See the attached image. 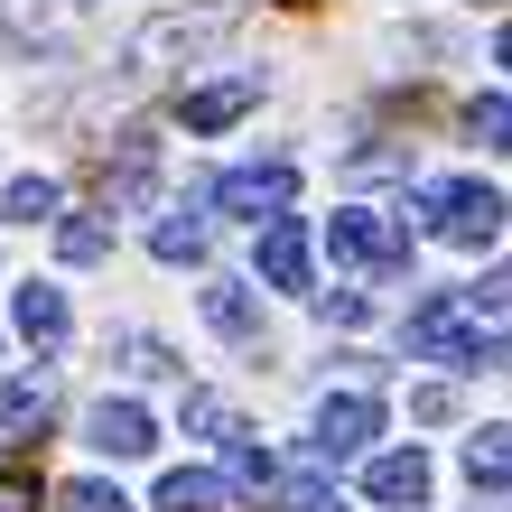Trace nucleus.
Segmentation results:
<instances>
[{
	"mask_svg": "<svg viewBox=\"0 0 512 512\" xmlns=\"http://www.w3.org/2000/svg\"><path fill=\"white\" fill-rule=\"evenodd\" d=\"M485 308H475V289H429L401 326L410 364H475V345H485V326H475Z\"/></svg>",
	"mask_w": 512,
	"mask_h": 512,
	"instance_id": "obj_1",
	"label": "nucleus"
},
{
	"mask_svg": "<svg viewBox=\"0 0 512 512\" xmlns=\"http://www.w3.org/2000/svg\"><path fill=\"white\" fill-rule=\"evenodd\" d=\"M410 215H429V233H438V243H494V233H503V215H512V205L494 196V187H475V177H438V187H419L410 196Z\"/></svg>",
	"mask_w": 512,
	"mask_h": 512,
	"instance_id": "obj_2",
	"label": "nucleus"
},
{
	"mask_svg": "<svg viewBox=\"0 0 512 512\" xmlns=\"http://www.w3.org/2000/svg\"><path fill=\"white\" fill-rule=\"evenodd\" d=\"M233 19H243L233 0H205V10H159V19H149L140 38H131V75H159L168 56H196V47L233 38Z\"/></svg>",
	"mask_w": 512,
	"mask_h": 512,
	"instance_id": "obj_3",
	"label": "nucleus"
},
{
	"mask_svg": "<svg viewBox=\"0 0 512 512\" xmlns=\"http://www.w3.org/2000/svg\"><path fill=\"white\" fill-rule=\"evenodd\" d=\"M326 252H336V261H354V270H401V261H410L401 224H391V215H373V205H336V215H326Z\"/></svg>",
	"mask_w": 512,
	"mask_h": 512,
	"instance_id": "obj_4",
	"label": "nucleus"
},
{
	"mask_svg": "<svg viewBox=\"0 0 512 512\" xmlns=\"http://www.w3.org/2000/svg\"><path fill=\"white\" fill-rule=\"evenodd\" d=\"M382 438V401L373 391H326L317 401V466H345Z\"/></svg>",
	"mask_w": 512,
	"mask_h": 512,
	"instance_id": "obj_5",
	"label": "nucleus"
},
{
	"mask_svg": "<svg viewBox=\"0 0 512 512\" xmlns=\"http://www.w3.org/2000/svg\"><path fill=\"white\" fill-rule=\"evenodd\" d=\"M289 196H298V168H289V159H261V168L215 177V205H224V215H252V224H280Z\"/></svg>",
	"mask_w": 512,
	"mask_h": 512,
	"instance_id": "obj_6",
	"label": "nucleus"
},
{
	"mask_svg": "<svg viewBox=\"0 0 512 512\" xmlns=\"http://www.w3.org/2000/svg\"><path fill=\"white\" fill-rule=\"evenodd\" d=\"M159 512H243V475L177 466V475H159Z\"/></svg>",
	"mask_w": 512,
	"mask_h": 512,
	"instance_id": "obj_7",
	"label": "nucleus"
},
{
	"mask_svg": "<svg viewBox=\"0 0 512 512\" xmlns=\"http://www.w3.org/2000/svg\"><path fill=\"white\" fill-rule=\"evenodd\" d=\"M149 187H159V140H122V159L103 168V215H131V205H149Z\"/></svg>",
	"mask_w": 512,
	"mask_h": 512,
	"instance_id": "obj_8",
	"label": "nucleus"
},
{
	"mask_svg": "<svg viewBox=\"0 0 512 512\" xmlns=\"http://www.w3.org/2000/svg\"><path fill=\"white\" fill-rule=\"evenodd\" d=\"M84 438H94L103 457H149V447H159V419H149L140 401H94V419H84Z\"/></svg>",
	"mask_w": 512,
	"mask_h": 512,
	"instance_id": "obj_9",
	"label": "nucleus"
},
{
	"mask_svg": "<svg viewBox=\"0 0 512 512\" xmlns=\"http://www.w3.org/2000/svg\"><path fill=\"white\" fill-rule=\"evenodd\" d=\"M429 485H438V475H429V457H419V447H391V457H373L364 466V494L373 503H391V512H419V503H429Z\"/></svg>",
	"mask_w": 512,
	"mask_h": 512,
	"instance_id": "obj_10",
	"label": "nucleus"
},
{
	"mask_svg": "<svg viewBox=\"0 0 512 512\" xmlns=\"http://www.w3.org/2000/svg\"><path fill=\"white\" fill-rule=\"evenodd\" d=\"M252 103H261V75H224V84H196V94L177 103V122L187 131H224V122H243Z\"/></svg>",
	"mask_w": 512,
	"mask_h": 512,
	"instance_id": "obj_11",
	"label": "nucleus"
},
{
	"mask_svg": "<svg viewBox=\"0 0 512 512\" xmlns=\"http://www.w3.org/2000/svg\"><path fill=\"white\" fill-rule=\"evenodd\" d=\"M261 280L270 289H308V224H298V215L261 224Z\"/></svg>",
	"mask_w": 512,
	"mask_h": 512,
	"instance_id": "obj_12",
	"label": "nucleus"
},
{
	"mask_svg": "<svg viewBox=\"0 0 512 512\" xmlns=\"http://www.w3.org/2000/svg\"><path fill=\"white\" fill-rule=\"evenodd\" d=\"M10 317H19V336H28V345H66V326H75V317H66V289H47V280H28Z\"/></svg>",
	"mask_w": 512,
	"mask_h": 512,
	"instance_id": "obj_13",
	"label": "nucleus"
},
{
	"mask_svg": "<svg viewBox=\"0 0 512 512\" xmlns=\"http://www.w3.org/2000/svg\"><path fill=\"white\" fill-rule=\"evenodd\" d=\"M205 317H215V336L261 345V298H252L243 280H215V289H205Z\"/></svg>",
	"mask_w": 512,
	"mask_h": 512,
	"instance_id": "obj_14",
	"label": "nucleus"
},
{
	"mask_svg": "<svg viewBox=\"0 0 512 512\" xmlns=\"http://www.w3.org/2000/svg\"><path fill=\"white\" fill-rule=\"evenodd\" d=\"M466 485L475 494H503L512 485V429H475L466 438Z\"/></svg>",
	"mask_w": 512,
	"mask_h": 512,
	"instance_id": "obj_15",
	"label": "nucleus"
},
{
	"mask_svg": "<svg viewBox=\"0 0 512 512\" xmlns=\"http://www.w3.org/2000/svg\"><path fill=\"white\" fill-rule=\"evenodd\" d=\"M47 410H56L47 373H10L0 382V429H47Z\"/></svg>",
	"mask_w": 512,
	"mask_h": 512,
	"instance_id": "obj_16",
	"label": "nucleus"
},
{
	"mask_svg": "<svg viewBox=\"0 0 512 512\" xmlns=\"http://www.w3.org/2000/svg\"><path fill=\"white\" fill-rule=\"evenodd\" d=\"M56 261H112V224L103 215H66V224H56Z\"/></svg>",
	"mask_w": 512,
	"mask_h": 512,
	"instance_id": "obj_17",
	"label": "nucleus"
},
{
	"mask_svg": "<svg viewBox=\"0 0 512 512\" xmlns=\"http://www.w3.org/2000/svg\"><path fill=\"white\" fill-rule=\"evenodd\" d=\"M149 252H159V261H205V215H159Z\"/></svg>",
	"mask_w": 512,
	"mask_h": 512,
	"instance_id": "obj_18",
	"label": "nucleus"
},
{
	"mask_svg": "<svg viewBox=\"0 0 512 512\" xmlns=\"http://www.w3.org/2000/svg\"><path fill=\"white\" fill-rule=\"evenodd\" d=\"M466 131L485 140V149H512V94H475L466 103Z\"/></svg>",
	"mask_w": 512,
	"mask_h": 512,
	"instance_id": "obj_19",
	"label": "nucleus"
},
{
	"mask_svg": "<svg viewBox=\"0 0 512 512\" xmlns=\"http://www.w3.org/2000/svg\"><path fill=\"white\" fill-rule=\"evenodd\" d=\"M10 224H56V177H10Z\"/></svg>",
	"mask_w": 512,
	"mask_h": 512,
	"instance_id": "obj_20",
	"label": "nucleus"
},
{
	"mask_svg": "<svg viewBox=\"0 0 512 512\" xmlns=\"http://www.w3.org/2000/svg\"><path fill=\"white\" fill-rule=\"evenodd\" d=\"M280 512H326V475H317V466L280 475Z\"/></svg>",
	"mask_w": 512,
	"mask_h": 512,
	"instance_id": "obj_21",
	"label": "nucleus"
},
{
	"mask_svg": "<svg viewBox=\"0 0 512 512\" xmlns=\"http://www.w3.org/2000/svg\"><path fill=\"white\" fill-rule=\"evenodd\" d=\"M66 512H131V494H122V485H94V475H84V485H66Z\"/></svg>",
	"mask_w": 512,
	"mask_h": 512,
	"instance_id": "obj_22",
	"label": "nucleus"
},
{
	"mask_svg": "<svg viewBox=\"0 0 512 512\" xmlns=\"http://www.w3.org/2000/svg\"><path fill=\"white\" fill-rule=\"evenodd\" d=\"M187 429H215V438H243V429H233V410L215 401V391H187Z\"/></svg>",
	"mask_w": 512,
	"mask_h": 512,
	"instance_id": "obj_23",
	"label": "nucleus"
},
{
	"mask_svg": "<svg viewBox=\"0 0 512 512\" xmlns=\"http://www.w3.org/2000/svg\"><path fill=\"white\" fill-rule=\"evenodd\" d=\"M317 317H326V326H364V298H354V289H326Z\"/></svg>",
	"mask_w": 512,
	"mask_h": 512,
	"instance_id": "obj_24",
	"label": "nucleus"
},
{
	"mask_svg": "<svg viewBox=\"0 0 512 512\" xmlns=\"http://www.w3.org/2000/svg\"><path fill=\"white\" fill-rule=\"evenodd\" d=\"M0 512H38V475H0Z\"/></svg>",
	"mask_w": 512,
	"mask_h": 512,
	"instance_id": "obj_25",
	"label": "nucleus"
},
{
	"mask_svg": "<svg viewBox=\"0 0 512 512\" xmlns=\"http://www.w3.org/2000/svg\"><path fill=\"white\" fill-rule=\"evenodd\" d=\"M475 308H512V261L485 270V289H475Z\"/></svg>",
	"mask_w": 512,
	"mask_h": 512,
	"instance_id": "obj_26",
	"label": "nucleus"
},
{
	"mask_svg": "<svg viewBox=\"0 0 512 512\" xmlns=\"http://www.w3.org/2000/svg\"><path fill=\"white\" fill-rule=\"evenodd\" d=\"M494 66H512V19H503V38H494Z\"/></svg>",
	"mask_w": 512,
	"mask_h": 512,
	"instance_id": "obj_27",
	"label": "nucleus"
}]
</instances>
